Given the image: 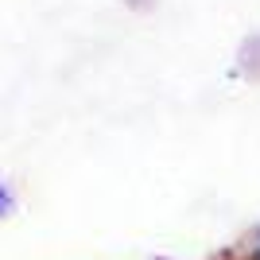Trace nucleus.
<instances>
[{"label":"nucleus","mask_w":260,"mask_h":260,"mask_svg":"<svg viewBox=\"0 0 260 260\" xmlns=\"http://www.w3.org/2000/svg\"><path fill=\"white\" fill-rule=\"evenodd\" d=\"M4 206H8V194H4V190H0V210H4Z\"/></svg>","instance_id":"obj_1"}]
</instances>
